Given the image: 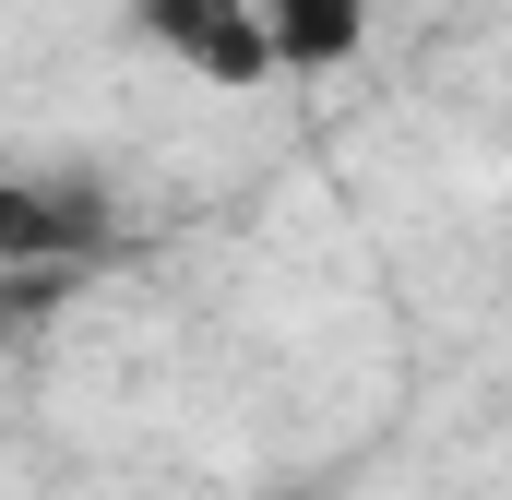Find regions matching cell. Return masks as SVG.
Wrapping results in <instances>:
<instances>
[{"label": "cell", "instance_id": "cell-1", "mask_svg": "<svg viewBox=\"0 0 512 500\" xmlns=\"http://www.w3.org/2000/svg\"><path fill=\"white\" fill-rule=\"evenodd\" d=\"M143 12V36L179 60V72H203V84H262V72H286L274 60V24H262V0H131Z\"/></svg>", "mask_w": 512, "mask_h": 500}, {"label": "cell", "instance_id": "cell-2", "mask_svg": "<svg viewBox=\"0 0 512 500\" xmlns=\"http://www.w3.org/2000/svg\"><path fill=\"white\" fill-rule=\"evenodd\" d=\"M108 239V203L96 191H48V179H12L0 191V262L12 274H48V262H72V250Z\"/></svg>", "mask_w": 512, "mask_h": 500}, {"label": "cell", "instance_id": "cell-3", "mask_svg": "<svg viewBox=\"0 0 512 500\" xmlns=\"http://www.w3.org/2000/svg\"><path fill=\"white\" fill-rule=\"evenodd\" d=\"M262 24H274V60L286 72H334V60H358L370 0H262Z\"/></svg>", "mask_w": 512, "mask_h": 500}]
</instances>
